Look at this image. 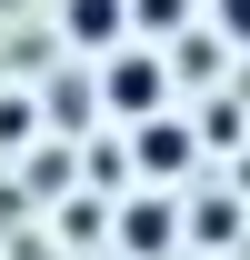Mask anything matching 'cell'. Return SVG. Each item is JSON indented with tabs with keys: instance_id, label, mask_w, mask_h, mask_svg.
<instances>
[{
	"instance_id": "4",
	"label": "cell",
	"mask_w": 250,
	"mask_h": 260,
	"mask_svg": "<svg viewBox=\"0 0 250 260\" xmlns=\"http://www.w3.org/2000/svg\"><path fill=\"white\" fill-rule=\"evenodd\" d=\"M120 40H130V0H60V50L110 60Z\"/></svg>"
},
{
	"instance_id": "1",
	"label": "cell",
	"mask_w": 250,
	"mask_h": 260,
	"mask_svg": "<svg viewBox=\"0 0 250 260\" xmlns=\"http://www.w3.org/2000/svg\"><path fill=\"white\" fill-rule=\"evenodd\" d=\"M90 100H100V120H160V110H170V60H160V50H140V40H120V50H110V60H90Z\"/></svg>"
},
{
	"instance_id": "5",
	"label": "cell",
	"mask_w": 250,
	"mask_h": 260,
	"mask_svg": "<svg viewBox=\"0 0 250 260\" xmlns=\"http://www.w3.org/2000/svg\"><path fill=\"white\" fill-rule=\"evenodd\" d=\"M160 60H170V90H210V80H220V40L210 30H180Z\"/></svg>"
},
{
	"instance_id": "6",
	"label": "cell",
	"mask_w": 250,
	"mask_h": 260,
	"mask_svg": "<svg viewBox=\"0 0 250 260\" xmlns=\"http://www.w3.org/2000/svg\"><path fill=\"white\" fill-rule=\"evenodd\" d=\"M180 30H190V0H130V40L140 50H170Z\"/></svg>"
},
{
	"instance_id": "3",
	"label": "cell",
	"mask_w": 250,
	"mask_h": 260,
	"mask_svg": "<svg viewBox=\"0 0 250 260\" xmlns=\"http://www.w3.org/2000/svg\"><path fill=\"white\" fill-rule=\"evenodd\" d=\"M110 220H120V260H170V250H180V200H170V190L120 200Z\"/></svg>"
},
{
	"instance_id": "8",
	"label": "cell",
	"mask_w": 250,
	"mask_h": 260,
	"mask_svg": "<svg viewBox=\"0 0 250 260\" xmlns=\"http://www.w3.org/2000/svg\"><path fill=\"white\" fill-rule=\"evenodd\" d=\"M210 40L220 50H250V0H210Z\"/></svg>"
},
{
	"instance_id": "7",
	"label": "cell",
	"mask_w": 250,
	"mask_h": 260,
	"mask_svg": "<svg viewBox=\"0 0 250 260\" xmlns=\"http://www.w3.org/2000/svg\"><path fill=\"white\" fill-rule=\"evenodd\" d=\"M80 170H90L100 190H130V160H120V140H110V130H100V140H90V160H80Z\"/></svg>"
},
{
	"instance_id": "2",
	"label": "cell",
	"mask_w": 250,
	"mask_h": 260,
	"mask_svg": "<svg viewBox=\"0 0 250 260\" xmlns=\"http://www.w3.org/2000/svg\"><path fill=\"white\" fill-rule=\"evenodd\" d=\"M130 180H150V190H180L190 170H200V120H180V110H160V120H140L120 140Z\"/></svg>"
}]
</instances>
